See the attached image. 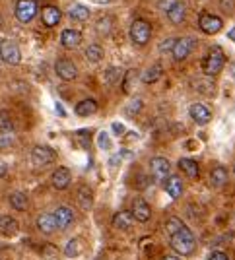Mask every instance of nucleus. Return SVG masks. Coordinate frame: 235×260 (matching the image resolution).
I'll return each mask as SVG.
<instances>
[{
  "label": "nucleus",
  "instance_id": "1",
  "mask_svg": "<svg viewBox=\"0 0 235 260\" xmlns=\"http://www.w3.org/2000/svg\"><path fill=\"white\" fill-rule=\"evenodd\" d=\"M169 245L179 256H191L194 249H196V239H194L191 229L185 225L183 229L169 235Z\"/></svg>",
  "mask_w": 235,
  "mask_h": 260
},
{
  "label": "nucleus",
  "instance_id": "2",
  "mask_svg": "<svg viewBox=\"0 0 235 260\" xmlns=\"http://www.w3.org/2000/svg\"><path fill=\"white\" fill-rule=\"evenodd\" d=\"M225 66V53L222 51V47L214 45L210 47L208 54L204 56L202 60V72L206 76H218Z\"/></svg>",
  "mask_w": 235,
  "mask_h": 260
},
{
  "label": "nucleus",
  "instance_id": "3",
  "mask_svg": "<svg viewBox=\"0 0 235 260\" xmlns=\"http://www.w3.org/2000/svg\"><path fill=\"white\" fill-rule=\"evenodd\" d=\"M128 35H130V41L134 45L144 47V45H148L150 39H152V25H150L146 20L138 18V20H134V22L130 23Z\"/></svg>",
  "mask_w": 235,
  "mask_h": 260
},
{
  "label": "nucleus",
  "instance_id": "4",
  "mask_svg": "<svg viewBox=\"0 0 235 260\" xmlns=\"http://www.w3.org/2000/svg\"><path fill=\"white\" fill-rule=\"evenodd\" d=\"M39 12V6H37V0H18L16 2V8H14V14H16V20L20 23H30L35 20Z\"/></svg>",
  "mask_w": 235,
  "mask_h": 260
},
{
  "label": "nucleus",
  "instance_id": "5",
  "mask_svg": "<svg viewBox=\"0 0 235 260\" xmlns=\"http://www.w3.org/2000/svg\"><path fill=\"white\" fill-rule=\"evenodd\" d=\"M0 60L10 66H18L21 62L20 47L10 39H2L0 41Z\"/></svg>",
  "mask_w": 235,
  "mask_h": 260
},
{
  "label": "nucleus",
  "instance_id": "6",
  "mask_svg": "<svg viewBox=\"0 0 235 260\" xmlns=\"http://www.w3.org/2000/svg\"><path fill=\"white\" fill-rule=\"evenodd\" d=\"M196 45H198V41H196L194 37H181V39H177L175 45H173V51H171L173 60H175V62L185 60V58L192 53V49H194Z\"/></svg>",
  "mask_w": 235,
  "mask_h": 260
},
{
  "label": "nucleus",
  "instance_id": "7",
  "mask_svg": "<svg viewBox=\"0 0 235 260\" xmlns=\"http://www.w3.org/2000/svg\"><path fill=\"white\" fill-rule=\"evenodd\" d=\"M198 27H200L206 35H216V33H220L224 29V20H222L220 16L202 12L200 18H198Z\"/></svg>",
  "mask_w": 235,
  "mask_h": 260
},
{
  "label": "nucleus",
  "instance_id": "8",
  "mask_svg": "<svg viewBox=\"0 0 235 260\" xmlns=\"http://www.w3.org/2000/svg\"><path fill=\"white\" fill-rule=\"evenodd\" d=\"M56 159V153L49 146H35L32 150V163L33 167H47Z\"/></svg>",
  "mask_w": 235,
  "mask_h": 260
},
{
  "label": "nucleus",
  "instance_id": "9",
  "mask_svg": "<svg viewBox=\"0 0 235 260\" xmlns=\"http://www.w3.org/2000/svg\"><path fill=\"white\" fill-rule=\"evenodd\" d=\"M150 173L156 183H165V179L171 175V163L165 157H154L150 161Z\"/></svg>",
  "mask_w": 235,
  "mask_h": 260
},
{
  "label": "nucleus",
  "instance_id": "10",
  "mask_svg": "<svg viewBox=\"0 0 235 260\" xmlns=\"http://www.w3.org/2000/svg\"><path fill=\"white\" fill-rule=\"evenodd\" d=\"M54 72H56V76L64 80V82H72L78 78V66L70 60V58H58L56 62H54Z\"/></svg>",
  "mask_w": 235,
  "mask_h": 260
},
{
  "label": "nucleus",
  "instance_id": "11",
  "mask_svg": "<svg viewBox=\"0 0 235 260\" xmlns=\"http://www.w3.org/2000/svg\"><path fill=\"white\" fill-rule=\"evenodd\" d=\"M189 115H191V119L196 122V124H208L210 120H212V111L210 107H206L204 103H192L191 107H189Z\"/></svg>",
  "mask_w": 235,
  "mask_h": 260
},
{
  "label": "nucleus",
  "instance_id": "12",
  "mask_svg": "<svg viewBox=\"0 0 235 260\" xmlns=\"http://www.w3.org/2000/svg\"><path fill=\"white\" fill-rule=\"evenodd\" d=\"M53 216H54V221H56V229H61V231L68 229L74 223V212L68 206H58L53 212Z\"/></svg>",
  "mask_w": 235,
  "mask_h": 260
},
{
  "label": "nucleus",
  "instance_id": "13",
  "mask_svg": "<svg viewBox=\"0 0 235 260\" xmlns=\"http://www.w3.org/2000/svg\"><path fill=\"white\" fill-rule=\"evenodd\" d=\"M132 216L136 221L140 223H146L150 217H152V210H150V204L144 200V198H134V202H132Z\"/></svg>",
  "mask_w": 235,
  "mask_h": 260
},
{
  "label": "nucleus",
  "instance_id": "14",
  "mask_svg": "<svg viewBox=\"0 0 235 260\" xmlns=\"http://www.w3.org/2000/svg\"><path fill=\"white\" fill-rule=\"evenodd\" d=\"M70 181H72V173H70V169H66V167H56L53 177H51V184H53L56 190L68 188Z\"/></svg>",
  "mask_w": 235,
  "mask_h": 260
},
{
  "label": "nucleus",
  "instance_id": "15",
  "mask_svg": "<svg viewBox=\"0 0 235 260\" xmlns=\"http://www.w3.org/2000/svg\"><path fill=\"white\" fill-rule=\"evenodd\" d=\"M80 43H82V33L78 31V29L66 27V29L61 33V45H63L64 49H76Z\"/></svg>",
  "mask_w": 235,
  "mask_h": 260
},
{
  "label": "nucleus",
  "instance_id": "16",
  "mask_svg": "<svg viewBox=\"0 0 235 260\" xmlns=\"http://www.w3.org/2000/svg\"><path fill=\"white\" fill-rule=\"evenodd\" d=\"M165 192L173 198V200H177L179 196L183 194V181L179 175H169L167 179H165Z\"/></svg>",
  "mask_w": 235,
  "mask_h": 260
},
{
  "label": "nucleus",
  "instance_id": "17",
  "mask_svg": "<svg viewBox=\"0 0 235 260\" xmlns=\"http://www.w3.org/2000/svg\"><path fill=\"white\" fill-rule=\"evenodd\" d=\"M61 18H63V12L58 10L56 6H45L41 10V20L47 27H54L56 23L61 22Z\"/></svg>",
  "mask_w": 235,
  "mask_h": 260
},
{
  "label": "nucleus",
  "instance_id": "18",
  "mask_svg": "<svg viewBox=\"0 0 235 260\" xmlns=\"http://www.w3.org/2000/svg\"><path fill=\"white\" fill-rule=\"evenodd\" d=\"M132 223H134V216H132V212H128V210L117 212V214H115V217H113V228L121 229V231H127V229H130V228H132Z\"/></svg>",
  "mask_w": 235,
  "mask_h": 260
},
{
  "label": "nucleus",
  "instance_id": "19",
  "mask_svg": "<svg viewBox=\"0 0 235 260\" xmlns=\"http://www.w3.org/2000/svg\"><path fill=\"white\" fill-rule=\"evenodd\" d=\"M165 16H167V20H169L173 25H179V23H183L185 22V18H187V4L179 0V2L165 14Z\"/></svg>",
  "mask_w": 235,
  "mask_h": 260
},
{
  "label": "nucleus",
  "instance_id": "20",
  "mask_svg": "<svg viewBox=\"0 0 235 260\" xmlns=\"http://www.w3.org/2000/svg\"><path fill=\"white\" fill-rule=\"evenodd\" d=\"M227 181H229V173L222 165L214 167L212 171H210V184H212L214 188H222L224 184H227Z\"/></svg>",
  "mask_w": 235,
  "mask_h": 260
},
{
  "label": "nucleus",
  "instance_id": "21",
  "mask_svg": "<svg viewBox=\"0 0 235 260\" xmlns=\"http://www.w3.org/2000/svg\"><path fill=\"white\" fill-rule=\"evenodd\" d=\"M35 223H37V229L41 233H45V235H51V233H54V229H56V221H54L53 214H39Z\"/></svg>",
  "mask_w": 235,
  "mask_h": 260
},
{
  "label": "nucleus",
  "instance_id": "22",
  "mask_svg": "<svg viewBox=\"0 0 235 260\" xmlns=\"http://www.w3.org/2000/svg\"><path fill=\"white\" fill-rule=\"evenodd\" d=\"M18 229H20V225H18V221H16L14 217H10V216L0 217V233H2L4 237H14V235L18 233Z\"/></svg>",
  "mask_w": 235,
  "mask_h": 260
},
{
  "label": "nucleus",
  "instance_id": "23",
  "mask_svg": "<svg viewBox=\"0 0 235 260\" xmlns=\"http://www.w3.org/2000/svg\"><path fill=\"white\" fill-rule=\"evenodd\" d=\"M161 76H163V66H161L160 62H156V64L148 66V68L142 72V82H144V84H154V82H158Z\"/></svg>",
  "mask_w": 235,
  "mask_h": 260
},
{
  "label": "nucleus",
  "instance_id": "24",
  "mask_svg": "<svg viewBox=\"0 0 235 260\" xmlns=\"http://www.w3.org/2000/svg\"><path fill=\"white\" fill-rule=\"evenodd\" d=\"M74 111L78 117H92L97 111V101L96 99H82L74 107Z\"/></svg>",
  "mask_w": 235,
  "mask_h": 260
},
{
  "label": "nucleus",
  "instance_id": "25",
  "mask_svg": "<svg viewBox=\"0 0 235 260\" xmlns=\"http://www.w3.org/2000/svg\"><path fill=\"white\" fill-rule=\"evenodd\" d=\"M179 169H181L183 173L187 175L189 179H198V175H200L198 163L194 161V159H189V157H183V159H179Z\"/></svg>",
  "mask_w": 235,
  "mask_h": 260
},
{
  "label": "nucleus",
  "instance_id": "26",
  "mask_svg": "<svg viewBox=\"0 0 235 260\" xmlns=\"http://www.w3.org/2000/svg\"><path fill=\"white\" fill-rule=\"evenodd\" d=\"M90 8L84 6V4H72L70 8H68V16H70V20H74V22H85L87 18H90Z\"/></svg>",
  "mask_w": 235,
  "mask_h": 260
},
{
  "label": "nucleus",
  "instance_id": "27",
  "mask_svg": "<svg viewBox=\"0 0 235 260\" xmlns=\"http://www.w3.org/2000/svg\"><path fill=\"white\" fill-rule=\"evenodd\" d=\"M194 89H196L198 93H202V95H214L212 76H206V74H204V78L194 80Z\"/></svg>",
  "mask_w": 235,
  "mask_h": 260
},
{
  "label": "nucleus",
  "instance_id": "28",
  "mask_svg": "<svg viewBox=\"0 0 235 260\" xmlns=\"http://www.w3.org/2000/svg\"><path fill=\"white\" fill-rule=\"evenodd\" d=\"M78 204H80L82 210H90V208L94 206V192H92V188L80 186V190H78Z\"/></svg>",
  "mask_w": 235,
  "mask_h": 260
},
{
  "label": "nucleus",
  "instance_id": "29",
  "mask_svg": "<svg viewBox=\"0 0 235 260\" xmlns=\"http://www.w3.org/2000/svg\"><path fill=\"white\" fill-rule=\"evenodd\" d=\"M85 58L92 62V64H97L101 58H103V49L99 47L97 43L94 45H87V49H85Z\"/></svg>",
  "mask_w": 235,
  "mask_h": 260
},
{
  "label": "nucleus",
  "instance_id": "30",
  "mask_svg": "<svg viewBox=\"0 0 235 260\" xmlns=\"http://www.w3.org/2000/svg\"><path fill=\"white\" fill-rule=\"evenodd\" d=\"M121 80H123V72L119 68H115V66L107 68L105 74H103V82H105L107 86H117Z\"/></svg>",
  "mask_w": 235,
  "mask_h": 260
},
{
  "label": "nucleus",
  "instance_id": "31",
  "mask_svg": "<svg viewBox=\"0 0 235 260\" xmlns=\"http://www.w3.org/2000/svg\"><path fill=\"white\" fill-rule=\"evenodd\" d=\"M113 27H115V22H113L111 16H103V18H99L96 23V29L99 35H109V33L113 31Z\"/></svg>",
  "mask_w": 235,
  "mask_h": 260
},
{
  "label": "nucleus",
  "instance_id": "32",
  "mask_svg": "<svg viewBox=\"0 0 235 260\" xmlns=\"http://www.w3.org/2000/svg\"><path fill=\"white\" fill-rule=\"evenodd\" d=\"M14 132V120L8 111H0V134H12Z\"/></svg>",
  "mask_w": 235,
  "mask_h": 260
},
{
  "label": "nucleus",
  "instance_id": "33",
  "mask_svg": "<svg viewBox=\"0 0 235 260\" xmlns=\"http://www.w3.org/2000/svg\"><path fill=\"white\" fill-rule=\"evenodd\" d=\"M82 241L80 239H70L68 243H66V247H64V254L68 256V258H74V256H78L80 252H82Z\"/></svg>",
  "mask_w": 235,
  "mask_h": 260
},
{
  "label": "nucleus",
  "instance_id": "34",
  "mask_svg": "<svg viewBox=\"0 0 235 260\" xmlns=\"http://www.w3.org/2000/svg\"><path fill=\"white\" fill-rule=\"evenodd\" d=\"M10 206L14 208V210H18V212L25 210V208H27V196L23 194V192H12Z\"/></svg>",
  "mask_w": 235,
  "mask_h": 260
},
{
  "label": "nucleus",
  "instance_id": "35",
  "mask_svg": "<svg viewBox=\"0 0 235 260\" xmlns=\"http://www.w3.org/2000/svg\"><path fill=\"white\" fill-rule=\"evenodd\" d=\"M185 228V223H183L179 217H169L167 219V223H165V231L169 233V235H173L175 231H179V229Z\"/></svg>",
  "mask_w": 235,
  "mask_h": 260
},
{
  "label": "nucleus",
  "instance_id": "36",
  "mask_svg": "<svg viewBox=\"0 0 235 260\" xmlns=\"http://www.w3.org/2000/svg\"><path fill=\"white\" fill-rule=\"evenodd\" d=\"M142 105H144V103H142V99H140V98H136L134 101H130V103H128V107H127V115H128V117L138 115L140 109H142Z\"/></svg>",
  "mask_w": 235,
  "mask_h": 260
},
{
  "label": "nucleus",
  "instance_id": "37",
  "mask_svg": "<svg viewBox=\"0 0 235 260\" xmlns=\"http://www.w3.org/2000/svg\"><path fill=\"white\" fill-rule=\"evenodd\" d=\"M220 10L227 16H231L235 12V0H220Z\"/></svg>",
  "mask_w": 235,
  "mask_h": 260
},
{
  "label": "nucleus",
  "instance_id": "38",
  "mask_svg": "<svg viewBox=\"0 0 235 260\" xmlns=\"http://www.w3.org/2000/svg\"><path fill=\"white\" fill-rule=\"evenodd\" d=\"M177 2H179V0H158V4H156V6H158V10L160 12L167 14V12H169Z\"/></svg>",
  "mask_w": 235,
  "mask_h": 260
},
{
  "label": "nucleus",
  "instance_id": "39",
  "mask_svg": "<svg viewBox=\"0 0 235 260\" xmlns=\"http://www.w3.org/2000/svg\"><path fill=\"white\" fill-rule=\"evenodd\" d=\"M97 144H99V148H101V150H111L109 134H107V132H101V134L97 136Z\"/></svg>",
  "mask_w": 235,
  "mask_h": 260
},
{
  "label": "nucleus",
  "instance_id": "40",
  "mask_svg": "<svg viewBox=\"0 0 235 260\" xmlns=\"http://www.w3.org/2000/svg\"><path fill=\"white\" fill-rule=\"evenodd\" d=\"M175 37H171V39H165V41H161V45H160V53L161 54H167V53H171L173 51V45H175Z\"/></svg>",
  "mask_w": 235,
  "mask_h": 260
},
{
  "label": "nucleus",
  "instance_id": "41",
  "mask_svg": "<svg viewBox=\"0 0 235 260\" xmlns=\"http://www.w3.org/2000/svg\"><path fill=\"white\" fill-rule=\"evenodd\" d=\"M136 76V72H134V70H128L127 74H125V84H123V89H125V93H128V91H130V82H132V78Z\"/></svg>",
  "mask_w": 235,
  "mask_h": 260
},
{
  "label": "nucleus",
  "instance_id": "42",
  "mask_svg": "<svg viewBox=\"0 0 235 260\" xmlns=\"http://www.w3.org/2000/svg\"><path fill=\"white\" fill-rule=\"evenodd\" d=\"M208 260H229V256L225 252H222V250H212Z\"/></svg>",
  "mask_w": 235,
  "mask_h": 260
},
{
  "label": "nucleus",
  "instance_id": "43",
  "mask_svg": "<svg viewBox=\"0 0 235 260\" xmlns=\"http://www.w3.org/2000/svg\"><path fill=\"white\" fill-rule=\"evenodd\" d=\"M14 142V136L12 134H0V148H6Z\"/></svg>",
  "mask_w": 235,
  "mask_h": 260
},
{
  "label": "nucleus",
  "instance_id": "44",
  "mask_svg": "<svg viewBox=\"0 0 235 260\" xmlns=\"http://www.w3.org/2000/svg\"><path fill=\"white\" fill-rule=\"evenodd\" d=\"M6 175H8V165H6L4 161H0V179L6 177Z\"/></svg>",
  "mask_w": 235,
  "mask_h": 260
},
{
  "label": "nucleus",
  "instance_id": "45",
  "mask_svg": "<svg viewBox=\"0 0 235 260\" xmlns=\"http://www.w3.org/2000/svg\"><path fill=\"white\" fill-rule=\"evenodd\" d=\"M113 130H115L117 134H123V132H125V126H123L121 122H113Z\"/></svg>",
  "mask_w": 235,
  "mask_h": 260
},
{
  "label": "nucleus",
  "instance_id": "46",
  "mask_svg": "<svg viewBox=\"0 0 235 260\" xmlns=\"http://www.w3.org/2000/svg\"><path fill=\"white\" fill-rule=\"evenodd\" d=\"M227 39H231V41H235V27H231V29L227 31Z\"/></svg>",
  "mask_w": 235,
  "mask_h": 260
},
{
  "label": "nucleus",
  "instance_id": "47",
  "mask_svg": "<svg viewBox=\"0 0 235 260\" xmlns=\"http://www.w3.org/2000/svg\"><path fill=\"white\" fill-rule=\"evenodd\" d=\"M161 260H181V258H179V256H175V254H165Z\"/></svg>",
  "mask_w": 235,
  "mask_h": 260
},
{
  "label": "nucleus",
  "instance_id": "48",
  "mask_svg": "<svg viewBox=\"0 0 235 260\" xmlns=\"http://www.w3.org/2000/svg\"><path fill=\"white\" fill-rule=\"evenodd\" d=\"M92 2H96V4H109L111 0H92Z\"/></svg>",
  "mask_w": 235,
  "mask_h": 260
},
{
  "label": "nucleus",
  "instance_id": "49",
  "mask_svg": "<svg viewBox=\"0 0 235 260\" xmlns=\"http://www.w3.org/2000/svg\"><path fill=\"white\" fill-rule=\"evenodd\" d=\"M233 173H235V165H233Z\"/></svg>",
  "mask_w": 235,
  "mask_h": 260
}]
</instances>
